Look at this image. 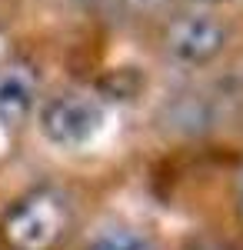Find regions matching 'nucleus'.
<instances>
[{"instance_id":"nucleus-1","label":"nucleus","mask_w":243,"mask_h":250,"mask_svg":"<svg viewBox=\"0 0 243 250\" xmlns=\"http://www.w3.org/2000/svg\"><path fill=\"white\" fill-rule=\"evenodd\" d=\"M70 224V207L57 190H34L3 213V237L14 250H54Z\"/></svg>"},{"instance_id":"nucleus-2","label":"nucleus","mask_w":243,"mask_h":250,"mask_svg":"<svg viewBox=\"0 0 243 250\" xmlns=\"http://www.w3.org/2000/svg\"><path fill=\"white\" fill-rule=\"evenodd\" d=\"M226 40H230V30L220 17H213L206 10H190V14H180L167 23L163 50L177 63L203 67L226 50Z\"/></svg>"},{"instance_id":"nucleus-3","label":"nucleus","mask_w":243,"mask_h":250,"mask_svg":"<svg viewBox=\"0 0 243 250\" xmlns=\"http://www.w3.org/2000/svg\"><path fill=\"white\" fill-rule=\"evenodd\" d=\"M103 124V107L90 94H60L54 97L43 114H40V130L57 147H80L100 130Z\"/></svg>"},{"instance_id":"nucleus-4","label":"nucleus","mask_w":243,"mask_h":250,"mask_svg":"<svg viewBox=\"0 0 243 250\" xmlns=\"http://www.w3.org/2000/svg\"><path fill=\"white\" fill-rule=\"evenodd\" d=\"M40 94L37 70L27 60H7L0 63V124L7 127H20Z\"/></svg>"},{"instance_id":"nucleus-5","label":"nucleus","mask_w":243,"mask_h":250,"mask_svg":"<svg viewBox=\"0 0 243 250\" xmlns=\"http://www.w3.org/2000/svg\"><path fill=\"white\" fill-rule=\"evenodd\" d=\"M90 250H150V237L137 227H113L100 233Z\"/></svg>"},{"instance_id":"nucleus-6","label":"nucleus","mask_w":243,"mask_h":250,"mask_svg":"<svg viewBox=\"0 0 243 250\" xmlns=\"http://www.w3.org/2000/svg\"><path fill=\"white\" fill-rule=\"evenodd\" d=\"M237 210H240V220H243V173H240V184H237Z\"/></svg>"},{"instance_id":"nucleus-7","label":"nucleus","mask_w":243,"mask_h":250,"mask_svg":"<svg viewBox=\"0 0 243 250\" xmlns=\"http://www.w3.org/2000/svg\"><path fill=\"white\" fill-rule=\"evenodd\" d=\"M206 3H223V0H206Z\"/></svg>"}]
</instances>
